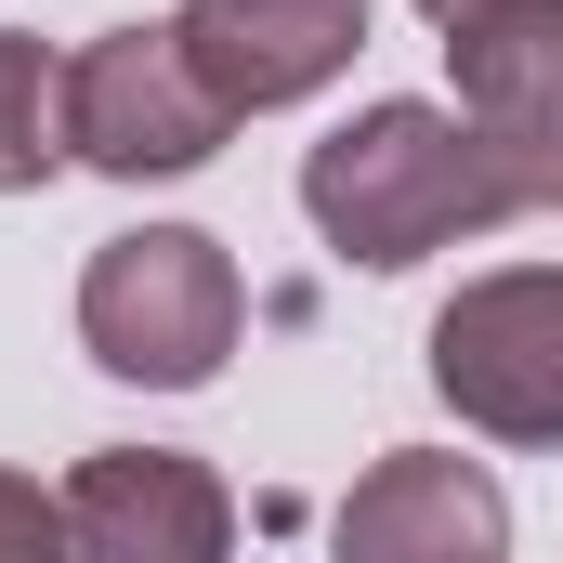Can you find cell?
Listing matches in <instances>:
<instances>
[{
    "instance_id": "3",
    "label": "cell",
    "mask_w": 563,
    "mask_h": 563,
    "mask_svg": "<svg viewBox=\"0 0 563 563\" xmlns=\"http://www.w3.org/2000/svg\"><path fill=\"white\" fill-rule=\"evenodd\" d=\"M223 132H236V106L197 79L184 26H106V40L66 53V144H79V170L184 184V170L223 157Z\"/></svg>"
},
{
    "instance_id": "5",
    "label": "cell",
    "mask_w": 563,
    "mask_h": 563,
    "mask_svg": "<svg viewBox=\"0 0 563 563\" xmlns=\"http://www.w3.org/2000/svg\"><path fill=\"white\" fill-rule=\"evenodd\" d=\"M445 66H459V119L498 144L511 197L563 210V0H498L445 26Z\"/></svg>"
},
{
    "instance_id": "7",
    "label": "cell",
    "mask_w": 563,
    "mask_h": 563,
    "mask_svg": "<svg viewBox=\"0 0 563 563\" xmlns=\"http://www.w3.org/2000/svg\"><path fill=\"white\" fill-rule=\"evenodd\" d=\"M197 79L236 106V119H276L314 106L354 53H367V0H170Z\"/></svg>"
},
{
    "instance_id": "9",
    "label": "cell",
    "mask_w": 563,
    "mask_h": 563,
    "mask_svg": "<svg viewBox=\"0 0 563 563\" xmlns=\"http://www.w3.org/2000/svg\"><path fill=\"white\" fill-rule=\"evenodd\" d=\"M66 157H79L66 144V53L0 26V197H40Z\"/></svg>"
},
{
    "instance_id": "4",
    "label": "cell",
    "mask_w": 563,
    "mask_h": 563,
    "mask_svg": "<svg viewBox=\"0 0 563 563\" xmlns=\"http://www.w3.org/2000/svg\"><path fill=\"white\" fill-rule=\"evenodd\" d=\"M432 394L485 445H563V263H498L432 314Z\"/></svg>"
},
{
    "instance_id": "2",
    "label": "cell",
    "mask_w": 563,
    "mask_h": 563,
    "mask_svg": "<svg viewBox=\"0 0 563 563\" xmlns=\"http://www.w3.org/2000/svg\"><path fill=\"white\" fill-rule=\"evenodd\" d=\"M250 328V288H236V250L197 236V223H132L79 263V341L106 380H144V394H197L223 380Z\"/></svg>"
},
{
    "instance_id": "1",
    "label": "cell",
    "mask_w": 563,
    "mask_h": 563,
    "mask_svg": "<svg viewBox=\"0 0 563 563\" xmlns=\"http://www.w3.org/2000/svg\"><path fill=\"white\" fill-rule=\"evenodd\" d=\"M511 210H525V197H511L498 144L472 132L459 106H420V92L354 106L341 132L301 157V223H314L341 263H367V276H407L432 250H472V236H498Z\"/></svg>"
},
{
    "instance_id": "10",
    "label": "cell",
    "mask_w": 563,
    "mask_h": 563,
    "mask_svg": "<svg viewBox=\"0 0 563 563\" xmlns=\"http://www.w3.org/2000/svg\"><path fill=\"white\" fill-rule=\"evenodd\" d=\"M26 551H66V498H40L26 472H0V563H26Z\"/></svg>"
},
{
    "instance_id": "8",
    "label": "cell",
    "mask_w": 563,
    "mask_h": 563,
    "mask_svg": "<svg viewBox=\"0 0 563 563\" xmlns=\"http://www.w3.org/2000/svg\"><path fill=\"white\" fill-rule=\"evenodd\" d=\"M328 538L354 563H498L511 551V498L485 485V459H445V445H394L341 511Z\"/></svg>"
},
{
    "instance_id": "11",
    "label": "cell",
    "mask_w": 563,
    "mask_h": 563,
    "mask_svg": "<svg viewBox=\"0 0 563 563\" xmlns=\"http://www.w3.org/2000/svg\"><path fill=\"white\" fill-rule=\"evenodd\" d=\"M420 13L432 26H472V13H498V0H420Z\"/></svg>"
},
{
    "instance_id": "6",
    "label": "cell",
    "mask_w": 563,
    "mask_h": 563,
    "mask_svg": "<svg viewBox=\"0 0 563 563\" xmlns=\"http://www.w3.org/2000/svg\"><path fill=\"white\" fill-rule=\"evenodd\" d=\"M66 551H92V563H223L236 551V498L184 445H92L66 472Z\"/></svg>"
}]
</instances>
